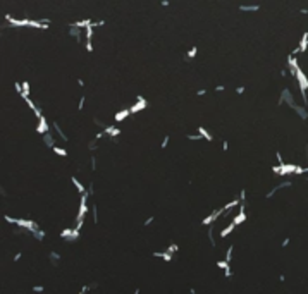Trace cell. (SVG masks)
Masks as SVG:
<instances>
[{
	"instance_id": "6da1fadb",
	"label": "cell",
	"mask_w": 308,
	"mask_h": 294,
	"mask_svg": "<svg viewBox=\"0 0 308 294\" xmlns=\"http://www.w3.org/2000/svg\"><path fill=\"white\" fill-rule=\"evenodd\" d=\"M60 237H64L66 241H76L78 237H79V229H69V227H66L64 231H60Z\"/></svg>"
},
{
	"instance_id": "7a4b0ae2",
	"label": "cell",
	"mask_w": 308,
	"mask_h": 294,
	"mask_svg": "<svg viewBox=\"0 0 308 294\" xmlns=\"http://www.w3.org/2000/svg\"><path fill=\"white\" fill-rule=\"evenodd\" d=\"M222 213H224V206H222V208H219V210H213V212L210 213V215H208L207 219H203L201 226H210V224H215V220L219 219Z\"/></svg>"
},
{
	"instance_id": "3957f363",
	"label": "cell",
	"mask_w": 308,
	"mask_h": 294,
	"mask_svg": "<svg viewBox=\"0 0 308 294\" xmlns=\"http://www.w3.org/2000/svg\"><path fill=\"white\" fill-rule=\"evenodd\" d=\"M288 103L289 107L293 109L295 107V98H293V95H291V91H289L288 88H284L282 89V95H281V100H279V105H282V103Z\"/></svg>"
},
{
	"instance_id": "277c9868",
	"label": "cell",
	"mask_w": 308,
	"mask_h": 294,
	"mask_svg": "<svg viewBox=\"0 0 308 294\" xmlns=\"http://www.w3.org/2000/svg\"><path fill=\"white\" fill-rule=\"evenodd\" d=\"M5 19L10 26H16V28H22V26H29V19H14L10 17L9 14H5Z\"/></svg>"
},
{
	"instance_id": "5b68a950",
	"label": "cell",
	"mask_w": 308,
	"mask_h": 294,
	"mask_svg": "<svg viewBox=\"0 0 308 294\" xmlns=\"http://www.w3.org/2000/svg\"><path fill=\"white\" fill-rule=\"evenodd\" d=\"M50 131V126H48V122L45 121V117L41 115L40 119H38V126H36V132L40 134V136H43L45 132H48Z\"/></svg>"
},
{
	"instance_id": "8992f818",
	"label": "cell",
	"mask_w": 308,
	"mask_h": 294,
	"mask_svg": "<svg viewBox=\"0 0 308 294\" xmlns=\"http://www.w3.org/2000/svg\"><path fill=\"white\" fill-rule=\"evenodd\" d=\"M146 105H148V102L145 100L143 96H138V102L131 107V114H138L139 110H143V109H146Z\"/></svg>"
},
{
	"instance_id": "52a82bcc",
	"label": "cell",
	"mask_w": 308,
	"mask_h": 294,
	"mask_svg": "<svg viewBox=\"0 0 308 294\" xmlns=\"http://www.w3.org/2000/svg\"><path fill=\"white\" fill-rule=\"evenodd\" d=\"M246 220V213H245V203H241L239 205V212H238V215L233 219V222L236 224V226H239V224H243Z\"/></svg>"
},
{
	"instance_id": "ba28073f",
	"label": "cell",
	"mask_w": 308,
	"mask_h": 294,
	"mask_svg": "<svg viewBox=\"0 0 308 294\" xmlns=\"http://www.w3.org/2000/svg\"><path fill=\"white\" fill-rule=\"evenodd\" d=\"M83 33H84V31H83V28H78V26H72V24H71L69 34H71L76 41H81L83 40Z\"/></svg>"
},
{
	"instance_id": "9c48e42d",
	"label": "cell",
	"mask_w": 308,
	"mask_h": 294,
	"mask_svg": "<svg viewBox=\"0 0 308 294\" xmlns=\"http://www.w3.org/2000/svg\"><path fill=\"white\" fill-rule=\"evenodd\" d=\"M103 131H105V134H107V136H110L112 139H116V138L121 134V129H117L116 126H105V127H103Z\"/></svg>"
},
{
	"instance_id": "30bf717a",
	"label": "cell",
	"mask_w": 308,
	"mask_h": 294,
	"mask_svg": "<svg viewBox=\"0 0 308 294\" xmlns=\"http://www.w3.org/2000/svg\"><path fill=\"white\" fill-rule=\"evenodd\" d=\"M128 115H131V109H124V110L117 112L116 115H114V121H116V122H121V121H124Z\"/></svg>"
},
{
	"instance_id": "8fae6325",
	"label": "cell",
	"mask_w": 308,
	"mask_h": 294,
	"mask_svg": "<svg viewBox=\"0 0 308 294\" xmlns=\"http://www.w3.org/2000/svg\"><path fill=\"white\" fill-rule=\"evenodd\" d=\"M43 141H45V144H47L48 148H54V146H55V138L50 134V131L43 134Z\"/></svg>"
},
{
	"instance_id": "7c38bea8",
	"label": "cell",
	"mask_w": 308,
	"mask_h": 294,
	"mask_svg": "<svg viewBox=\"0 0 308 294\" xmlns=\"http://www.w3.org/2000/svg\"><path fill=\"white\" fill-rule=\"evenodd\" d=\"M153 256H155V258H162V260H165V261H171L174 255L169 253V251H164V253H160V251H155V253H153Z\"/></svg>"
},
{
	"instance_id": "4fadbf2b",
	"label": "cell",
	"mask_w": 308,
	"mask_h": 294,
	"mask_svg": "<svg viewBox=\"0 0 308 294\" xmlns=\"http://www.w3.org/2000/svg\"><path fill=\"white\" fill-rule=\"evenodd\" d=\"M234 229H236V224H234V222H231V224H227V227H226V229H222V231H220V237H227V236H229V234L233 232Z\"/></svg>"
},
{
	"instance_id": "5bb4252c",
	"label": "cell",
	"mask_w": 308,
	"mask_h": 294,
	"mask_svg": "<svg viewBox=\"0 0 308 294\" xmlns=\"http://www.w3.org/2000/svg\"><path fill=\"white\" fill-rule=\"evenodd\" d=\"M71 182L74 184V188H76V189H78V191H79V193H86V191H88V189L84 188V184H81V182L78 181V177H74V176L71 177Z\"/></svg>"
},
{
	"instance_id": "9a60e30c",
	"label": "cell",
	"mask_w": 308,
	"mask_h": 294,
	"mask_svg": "<svg viewBox=\"0 0 308 294\" xmlns=\"http://www.w3.org/2000/svg\"><path fill=\"white\" fill-rule=\"evenodd\" d=\"M293 109L296 110V114H298V115L301 117L303 121H307V117H308V112H307V110H305V107H300V105H296V103H295V107H293Z\"/></svg>"
},
{
	"instance_id": "2e32d148",
	"label": "cell",
	"mask_w": 308,
	"mask_h": 294,
	"mask_svg": "<svg viewBox=\"0 0 308 294\" xmlns=\"http://www.w3.org/2000/svg\"><path fill=\"white\" fill-rule=\"evenodd\" d=\"M52 127H54V131L57 132V134H59V136H60L62 141H67V136L64 134V131L60 129V126H59V124H57V122H52Z\"/></svg>"
},
{
	"instance_id": "e0dca14e",
	"label": "cell",
	"mask_w": 308,
	"mask_h": 294,
	"mask_svg": "<svg viewBox=\"0 0 308 294\" xmlns=\"http://www.w3.org/2000/svg\"><path fill=\"white\" fill-rule=\"evenodd\" d=\"M241 12H257L260 10V5H239Z\"/></svg>"
},
{
	"instance_id": "ac0fdd59",
	"label": "cell",
	"mask_w": 308,
	"mask_h": 294,
	"mask_svg": "<svg viewBox=\"0 0 308 294\" xmlns=\"http://www.w3.org/2000/svg\"><path fill=\"white\" fill-rule=\"evenodd\" d=\"M239 205H241V199L239 198L233 199V201H229V203L224 205V212H226V210H233V208H236V206H239Z\"/></svg>"
},
{
	"instance_id": "d6986e66",
	"label": "cell",
	"mask_w": 308,
	"mask_h": 294,
	"mask_svg": "<svg viewBox=\"0 0 308 294\" xmlns=\"http://www.w3.org/2000/svg\"><path fill=\"white\" fill-rule=\"evenodd\" d=\"M29 232L33 234V236H34V237H36L38 241H43V237H45V232L41 231L40 227H36V229H33V231H29Z\"/></svg>"
},
{
	"instance_id": "ffe728a7",
	"label": "cell",
	"mask_w": 308,
	"mask_h": 294,
	"mask_svg": "<svg viewBox=\"0 0 308 294\" xmlns=\"http://www.w3.org/2000/svg\"><path fill=\"white\" fill-rule=\"evenodd\" d=\"M91 22H93L91 19H83V21H76V22H72V26H78V28H83V29H84V28L88 26V24H91Z\"/></svg>"
},
{
	"instance_id": "44dd1931",
	"label": "cell",
	"mask_w": 308,
	"mask_h": 294,
	"mask_svg": "<svg viewBox=\"0 0 308 294\" xmlns=\"http://www.w3.org/2000/svg\"><path fill=\"white\" fill-rule=\"evenodd\" d=\"M198 132H200V134H201L203 138H205V141H212V139H213L212 134H210V132H208L207 129H203V127H198Z\"/></svg>"
},
{
	"instance_id": "7402d4cb",
	"label": "cell",
	"mask_w": 308,
	"mask_h": 294,
	"mask_svg": "<svg viewBox=\"0 0 308 294\" xmlns=\"http://www.w3.org/2000/svg\"><path fill=\"white\" fill-rule=\"evenodd\" d=\"M84 36H86V40H91L93 38V24H88V26L84 28Z\"/></svg>"
},
{
	"instance_id": "603a6c76",
	"label": "cell",
	"mask_w": 308,
	"mask_h": 294,
	"mask_svg": "<svg viewBox=\"0 0 308 294\" xmlns=\"http://www.w3.org/2000/svg\"><path fill=\"white\" fill-rule=\"evenodd\" d=\"M196 54H198V48H196V47H193L191 50H189V52L186 54V60L189 62L191 59H195V57H196Z\"/></svg>"
},
{
	"instance_id": "cb8c5ba5",
	"label": "cell",
	"mask_w": 308,
	"mask_h": 294,
	"mask_svg": "<svg viewBox=\"0 0 308 294\" xmlns=\"http://www.w3.org/2000/svg\"><path fill=\"white\" fill-rule=\"evenodd\" d=\"M22 98H26V96H29V83L28 81H22Z\"/></svg>"
},
{
	"instance_id": "d4e9b609",
	"label": "cell",
	"mask_w": 308,
	"mask_h": 294,
	"mask_svg": "<svg viewBox=\"0 0 308 294\" xmlns=\"http://www.w3.org/2000/svg\"><path fill=\"white\" fill-rule=\"evenodd\" d=\"M52 150H54L55 153L59 155V157H67V151L64 150V148H60V146H57V144H55V146L52 148Z\"/></svg>"
},
{
	"instance_id": "484cf974",
	"label": "cell",
	"mask_w": 308,
	"mask_h": 294,
	"mask_svg": "<svg viewBox=\"0 0 308 294\" xmlns=\"http://www.w3.org/2000/svg\"><path fill=\"white\" fill-rule=\"evenodd\" d=\"M186 138H188L189 141H201V139H205V138L201 136L200 132H198V134H188V136H186Z\"/></svg>"
},
{
	"instance_id": "4316f807",
	"label": "cell",
	"mask_w": 308,
	"mask_h": 294,
	"mask_svg": "<svg viewBox=\"0 0 308 294\" xmlns=\"http://www.w3.org/2000/svg\"><path fill=\"white\" fill-rule=\"evenodd\" d=\"M227 267H229V261H227V260H217V268H222V270H226Z\"/></svg>"
},
{
	"instance_id": "83f0119b",
	"label": "cell",
	"mask_w": 308,
	"mask_h": 294,
	"mask_svg": "<svg viewBox=\"0 0 308 294\" xmlns=\"http://www.w3.org/2000/svg\"><path fill=\"white\" fill-rule=\"evenodd\" d=\"M89 208H91V213H93V222L98 224V212H96V205L93 203V206H89Z\"/></svg>"
},
{
	"instance_id": "f1b7e54d",
	"label": "cell",
	"mask_w": 308,
	"mask_h": 294,
	"mask_svg": "<svg viewBox=\"0 0 308 294\" xmlns=\"http://www.w3.org/2000/svg\"><path fill=\"white\" fill-rule=\"evenodd\" d=\"M233 249H234V248H233V244H231V246L227 248V253H226V260H227V261H231V260H233Z\"/></svg>"
},
{
	"instance_id": "f546056e",
	"label": "cell",
	"mask_w": 308,
	"mask_h": 294,
	"mask_svg": "<svg viewBox=\"0 0 308 294\" xmlns=\"http://www.w3.org/2000/svg\"><path fill=\"white\" fill-rule=\"evenodd\" d=\"M177 249H179V246H177V244H176V243H172L171 246L167 248V251H169V253H172V255L176 253V251H177Z\"/></svg>"
},
{
	"instance_id": "4dcf8cb0",
	"label": "cell",
	"mask_w": 308,
	"mask_h": 294,
	"mask_svg": "<svg viewBox=\"0 0 308 294\" xmlns=\"http://www.w3.org/2000/svg\"><path fill=\"white\" fill-rule=\"evenodd\" d=\"M50 260L54 261V263H57V261L60 260V256H59V253H54V251H52V253H50Z\"/></svg>"
},
{
	"instance_id": "1f68e13d",
	"label": "cell",
	"mask_w": 308,
	"mask_h": 294,
	"mask_svg": "<svg viewBox=\"0 0 308 294\" xmlns=\"http://www.w3.org/2000/svg\"><path fill=\"white\" fill-rule=\"evenodd\" d=\"M84 102H86V96H81V98H79V103H78V110H83Z\"/></svg>"
},
{
	"instance_id": "d6a6232c",
	"label": "cell",
	"mask_w": 308,
	"mask_h": 294,
	"mask_svg": "<svg viewBox=\"0 0 308 294\" xmlns=\"http://www.w3.org/2000/svg\"><path fill=\"white\" fill-rule=\"evenodd\" d=\"M239 199H241V203H245V201H246V191H245V189H241V191H239Z\"/></svg>"
},
{
	"instance_id": "836d02e7",
	"label": "cell",
	"mask_w": 308,
	"mask_h": 294,
	"mask_svg": "<svg viewBox=\"0 0 308 294\" xmlns=\"http://www.w3.org/2000/svg\"><path fill=\"white\" fill-rule=\"evenodd\" d=\"M224 277H226V279H229V277H233V270H231V267H227L226 270H224Z\"/></svg>"
},
{
	"instance_id": "e575fe53",
	"label": "cell",
	"mask_w": 308,
	"mask_h": 294,
	"mask_svg": "<svg viewBox=\"0 0 308 294\" xmlns=\"http://www.w3.org/2000/svg\"><path fill=\"white\" fill-rule=\"evenodd\" d=\"M169 141H171V136H165V138H164V141H162V150H164V148H167Z\"/></svg>"
},
{
	"instance_id": "d590c367",
	"label": "cell",
	"mask_w": 308,
	"mask_h": 294,
	"mask_svg": "<svg viewBox=\"0 0 308 294\" xmlns=\"http://www.w3.org/2000/svg\"><path fill=\"white\" fill-rule=\"evenodd\" d=\"M96 141H98L96 138H95V141H89V144H88L89 150H96V146H98V144H96Z\"/></svg>"
},
{
	"instance_id": "8d00e7d4",
	"label": "cell",
	"mask_w": 308,
	"mask_h": 294,
	"mask_svg": "<svg viewBox=\"0 0 308 294\" xmlns=\"http://www.w3.org/2000/svg\"><path fill=\"white\" fill-rule=\"evenodd\" d=\"M91 24H93V28H100V26H103V24H105V21H93Z\"/></svg>"
},
{
	"instance_id": "74e56055",
	"label": "cell",
	"mask_w": 308,
	"mask_h": 294,
	"mask_svg": "<svg viewBox=\"0 0 308 294\" xmlns=\"http://www.w3.org/2000/svg\"><path fill=\"white\" fill-rule=\"evenodd\" d=\"M153 220H155V217H148V219L145 220V224H143V226H145V227H148L150 224H153Z\"/></svg>"
},
{
	"instance_id": "f35d334b",
	"label": "cell",
	"mask_w": 308,
	"mask_h": 294,
	"mask_svg": "<svg viewBox=\"0 0 308 294\" xmlns=\"http://www.w3.org/2000/svg\"><path fill=\"white\" fill-rule=\"evenodd\" d=\"M86 50L88 52H93V43H91V40H86Z\"/></svg>"
},
{
	"instance_id": "ab89813d",
	"label": "cell",
	"mask_w": 308,
	"mask_h": 294,
	"mask_svg": "<svg viewBox=\"0 0 308 294\" xmlns=\"http://www.w3.org/2000/svg\"><path fill=\"white\" fill-rule=\"evenodd\" d=\"M33 291H34V293H43V291H45V287H43V286H34Z\"/></svg>"
},
{
	"instance_id": "60d3db41",
	"label": "cell",
	"mask_w": 308,
	"mask_h": 294,
	"mask_svg": "<svg viewBox=\"0 0 308 294\" xmlns=\"http://www.w3.org/2000/svg\"><path fill=\"white\" fill-rule=\"evenodd\" d=\"M236 93H238V95H243V93H245V86H238V88H236Z\"/></svg>"
},
{
	"instance_id": "b9f144b4",
	"label": "cell",
	"mask_w": 308,
	"mask_h": 294,
	"mask_svg": "<svg viewBox=\"0 0 308 294\" xmlns=\"http://www.w3.org/2000/svg\"><path fill=\"white\" fill-rule=\"evenodd\" d=\"M91 169H93V170H96V158H95V157H91Z\"/></svg>"
},
{
	"instance_id": "7bdbcfd3",
	"label": "cell",
	"mask_w": 308,
	"mask_h": 294,
	"mask_svg": "<svg viewBox=\"0 0 308 294\" xmlns=\"http://www.w3.org/2000/svg\"><path fill=\"white\" fill-rule=\"evenodd\" d=\"M205 93H207V89H205V88H201V89H198V91H196V95H198V96H203Z\"/></svg>"
},
{
	"instance_id": "ee69618b",
	"label": "cell",
	"mask_w": 308,
	"mask_h": 294,
	"mask_svg": "<svg viewBox=\"0 0 308 294\" xmlns=\"http://www.w3.org/2000/svg\"><path fill=\"white\" fill-rule=\"evenodd\" d=\"M222 150H224V151L229 150V143H227V141H222Z\"/></svg>"
},
{
	"instance_id": "f6af8a7d",
	"label": "cell",
	"mask_w": 308,
	"mask_h": 294,
	"mask_svg": "<svg viewBox=\"0 0 308 294\" xmlns=\"http://www.w3.org/2000/svg\"><path fill=\"white\" fill-rule=\"evenodd\" d=\"M224 89H226V86H224V84H219V86H217V88H215V91H224Z\"/></svg>"
},
{
	"instance_id": "bcb514c9",
	"label": "cell",
	"mask_w": 308,
	"mask_h": 294,
	"mask_svg": "<svg viewBox=\"0 0 308 294\" xmlns=\"http://www.w3.org/2000/svg\"><path fill=\"white\" fill-rule=\"evenodd\" d=\"M21 256H22V253H16V255H14V261H19Z\"/></svg>"
},
{
	"instance_id": "7dc6e473",
	"label": "cell",
	"mask_w": 308,
	"mask_h": 294,
	"mask_svg": "<svg viewBox=\"0 0 308 294\" xmlns=\"http://www.w3.org/2000/svg\"><path fill=\"white\" fill-rule=\"evenodd\" d=\"M88 193H89V196H91V194L95 193V189H93V184H89V186H88Z\"/></svg>"
},
{
	"instance_id": "c3c4849f",
	"label": "cell",
	"mask_w": 308,
	"mask_h": 294,
	"mask_svg": "<svg viewBox=\"0 0 308 294\" xmlns=\"http://www.w3.org/2000/svg\"><path fill=\"white\" fill-rule=\"evenodd\" d=\"M288 72H289V69H288V71H286V69H282V71H281V76H282V77H286V76H288Z\"/></svg>"
},
{
	"instance_id": "681fc988",
	"label": "cell",
	"mask_w": 308,
	"mask_h": 294,
	"mask_svg": "<svg viewBox=\"0 0 308 294\" xmlns=\"http://www.w3.org/2000/svg\"><path fill=\"white\" fill-rule=\"evenodd\" d=\"M288 244H289V237H286V239L282 241V248H286Z\"/></svg>"
},
{
	"instance_id": "f907efd6",
	"label": "cell",
	"mask_w": 308,
	"mask_h": 294,
	"mask_svg": "<svg viewBox=\"0 0 308 294\" xmlns=\"http://www.w3.org/2000/svg\"><path fill=\"white\" fill-rule=\"evenodd\" d=\"M169 5V0H162V7H167Z\"/></svg>"
}]
</instances>
